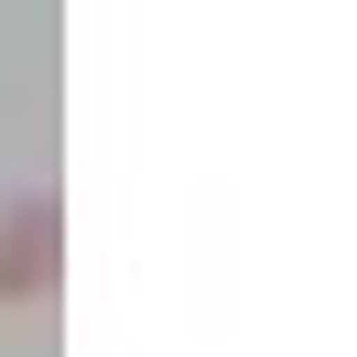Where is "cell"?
Returning <instances> with one entry per match:
<instances>
[{
  "mask_svg": "<svg viewBox=\"0 0 357 357\" xmlns=\"http://www.w3.org/2000/svg\"><path fill=\"white\" fill-rule=\"evenodd\" d=\"M66 292V195L0 206V314H44Z\"/></svg>",
  "mask_w": 357,
  "mask_h": 357,
  "instance_id": "cell-1",
  "label": "cell"
}]
</instances>
